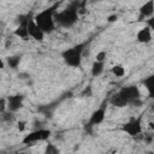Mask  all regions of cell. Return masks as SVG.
Returning <instances> with one entry per match:
<instances>
[{
	"mask_svg": "<svg viewBox=\"0 0 154 154\" xmlns=\"http://www.w3.org/2000/svg\"><path fill=\"white\" fill-rule=\"evenodd\" d=\"M85 10V0H73L61 11H57L54 19L61 28H71L79 19V14Z\"/></svg>",
	"mask_w": 154,
	"mask_h": 154,
	"instance_id": "1",
	"label": "cell"
},
{
	"mask_svg": "<svg viewBox=\"0 0 154 154\" xmlns=\"http://www.w3.org/2000/svg\"><path fill=\"white\" fill-rule=\"evenodd\" d=\"M109 103L116 107H125L129 105L140 106L142 105L141 101V93L137 85H125L122 87L118 91H116L109 97Z\"/></svg>",
	"mask_w": 154,
	"mask_h": 154,
	"instance_id": "2",
	"label": "cell"
},
{
	"mask_svg": "<svg viewBox=\"0 0 154 154\" xmlns=\"http://www.w3.org/2000/svg\"><path fill=\"white\" fill-rule=\"evenodd\" d=\"M58 6H59V2L40 11L37 14L34 16V20L43 30L45 34H51L55 30L57 23H55V19H54V14L57 12Z\"/></svg>",
	"mask_w": 154,
	"mask_h": 154,
	"instance_id": "3",
	"label": "cell"
},
{
	"mask_svg": "<svg viewBox=\"0 0 154 154\" xmlns=\"http://www.w3.org/2000/svg\"><path fill=\"white\" fill-rule=\"evenodd\" d=\"M87 45H88V42L84 41V42L77 43V45L63 51L61 58H63L64 63L70 67H81L82 55H83V52H84V48L87 47Z\"/></svg>",
	"mask_w": 154,
	"mask_h": 154,
	"instance_id": "4",
	"label": "cell"
},
{
	"mask_svg": "<svg viewBox=\"0 0 154 154\" xmlns=\"http://www.w3.org/2000/svg\"><path fill=\"white\" fill-rule=\"evenodd\" d=\"M143 116L144 114L142 113L137 117H131L126 123H124L122 125V131L125 132L130 137H137V136L142 135V132H143V126H142Z\"/></svg>",
	"mask_w": 154,
	"mask_h": 154,
	"instance_id": "5",
	"label": "cell"
},
{
	"mask_svg": "<svg viewBox=\"0 0 154 154\" xmlns=\"http://www.w3.org/2000/svg\"><path fill=\"white\" fill-rule=\"evenodd\" d=\"M109 101V100H108ZM107 100H103L101 102V105L91 113V116L89 117V120L88 123L84 125V130L89 134H91V129L95 126V125H100L105 118H106V111H107Z\"/></svg>",
	"mask_w": 154,
	"mask_h": 154,
	"instance_id": "6",
	"label": "cell"
},
{
	"mask_svg": "<svg viewBox=\"0 0 154 154\" xmlns=\"http://www.w3.org/2000/svg\"><path fill=\"white\" fill-rule=\"evenodd\" d=\"M52 135V131L49 129H37V130H34V131H30L29 134H26L23 140H22V143L23 144H32V143H36V142H42V141H47Z\"/></svg>",
	"mask_w": 154,
	"mask_h": 154,
	"instance_id": "7",
	"label": "cell"
},
{
	"mask_svg": "<svg viewBox=\"0 0 154 154\" xmlns=\"http://www.w3.org/2000/svg\"><path fill=\"white\" fill-rule=\"evenodd\" d=\"M30 18H31V17H30L29 14L20 16V17H19V24H18V26H17V28L14 29V31H13V34H14L17 37H19V38H22V40H24V41H28V40L30 38L29 29H28Z\"/></svg>",
	"mask_w": 154,
	"mask_h": 154,
	"instance_id": "8",
	"label": "cell"
},
{
	"mask_svg": "<svg viewBox=\"0 0 154 154\" xmlns=\"http://www.w3.org/2000/svg\"><path fill=\"white\" fill-rule=\"evenodd\" d=\"M6 100H7V109L16 113L23 107L24 96L22 94H14V95H10Z\"/></svg>",
	"mask_w": 154,
	"mask_h": 154,
	"instance_id": "9",
	"label": "cell"
},
{
	"mask_svg": "<svg viewBox=\"0 0 154 154\" xmlns=\"http://www.w3.org/2000/svg\"><path fill=\"white\" fill-rule=\"evenodd\" d=\"M28 29H29L30 38H32V40H35V41H38V42H41V41L45 40V35H46V34H45L43 30L36 24V22L34 20V17L30 18Z\"/></svg>",
	"mask_w": 154,
	"mask_h": 154,
	"instance_id": "10",
	"label": "cell"
},
{
	"mask_svg": "<svg viewBox=\"0 0 154 154\" xmlns=\"http://www.w3.org/2000/svg\"><path fill=\"white\" fill-rule=\"evenodd\" d=\"M154 14V0L146 1L140 8H138V22L146 20L147 18L152 17Z\"/></svg>",
	"mask_w": 154,
	"mask_h": 154,
	"instance_id": "11",
	"label": "cell"
},
{
	"mask_svg": "<svg viewBox=\"0 0 154 154\" xmlns=\"http://www.w3.org/2000/svg\"><path fill=\"white\" fill-rule=\"evenodd\" d=\"M152 30L148 25L141 28L136 34V40L140 43H149L152 41Z\"/></svg>",
	"mask_w": 154,
	"mask_h": 154,
	"instance_id": "12",
	"label": "cell"
},
{
	"mask_svg": "<svg viewBox=\"0 0 154 154\" xmlns=\"http://www.w3.org/2000/svg\"><path fill=\"white\" fill-rule=\"evenodd\" d=\"M142 85L147 89L148 96L150 99H154V72L142 79Z\"/></svg>",
	"mask_w": 154,
	"mask_h": 154,
	"instance_id": "13",
	"label": "cell"
},
{
	"mask_svg": "<svg viewBox=\"0 0 154 154\" xmlns=\"http://www.w3.org/2000/svg\"><path fill=\"white\" fill-rule=\"evenodd\" d=\"M105 70V61H97L95 60L90 67V73L93 77H97L100 76Z\"/></svg>",
	"mask_w": 154,
	"mask_h": 154,
	"instance_id": "14",
	"label": "cell"
},
{
	"mask_svg": "<svg viewBox=\"0 0 154 154\" xmlns=\"http://www.w3.org/2000/svg\"><path fill=\"white\" fill-rule=\"evenodd\" d=\"M6 61H7V65L10 69H17L18 65L20 64L22 61V55H11V57H7L6 58Z\"/></svg>",
	"mask_w": 154,
	"mask_h": 154,
	"instance_id": "15",
	"label": "cell"
},
{
	"mask_svg": "<svg viewBox=\"0 0 154 154\" xmlns=\"http://www.w3.org/2000/svg\"><path fill=\"white\" fill-rule=\"evenodd\" d=\"M111 72H112L116 77L120 78V77H123V76L125 75V69H124L123 65H120V64H116V65H113V66L111 67Z\"/></svg>",
	"mask_w": 154,
	"mask_h": 154,
	"instance_id": "16",
	"label": "cell"
},
{
	"mask_svg": "<svg viewBox=\"0 0 154 154\" xmlns=\"http://www.w3.org/2000/svg\"><path fill=\"white\" fill-rule=\"evenodd\" d=\"M60 150L58 149V147H55L54 144H52V143H48L47 146H46V149H45V153L46 154H58Z\"/></svg>",
	"mask_w": 154,
	"mask_h": 154,
	"instance_id": "17",
	"label": "cell"
},
{
	"mask_svg": "<svg viewBox=\"0 0 154 154\" xmlns=\"http://www.w3.org/2000/svg\"><path fill=\"white\" fill-rule=\"evenodd\" d=\"M81 96H83V97H89V96H91V85H87L83 90H82V93H81Z\"/></svg>",
	"mask_w": 154,
	"mask_h": 154,
	"instance_id": "18",
	"label": "cell"
},
{
	"mask_svg": "<svg viewBox=\"0 0 154 154\" xmlns=\"http://www.w3.org/2000/svg\"><path fill=\"white\" fill-rule=\"evenodd\" d=\"M106 57H107V53H106L105 51H100V52L96 54V57H95V60H97V61H105Z\"/></svg>",
	"mask_w": 154,
	"mask_h": 154,
	"instance_id": "19",
	"label": "cell"
},
{
	"mask_svg": "<svg viewBox=\"0 0 154 154\" xmlns=\"http://www.w3.org/2000/svg\"><path fill=\"white\" fill-rule=\"evenodd\" d=\"M144 22H146V24H147V25L150 28V30H152V31H154V14H153L152 17L147 18Z\"/></svg>",
	"mask_w": 154,
	"mask_h": 154,
	"instance_id": "20",
	"label": "cell"
},
{
	"mask_svg": "<svg viewBox=\"0 0 154 154\" xmlns=\"http://www.w3.org/2000/svg\"><path fill=\"white\" fill-rule=\"evenodd\" d=\"M143 140H144V142L146 143H152V141L154 140V135H150V134H144L143 135Z\"/></svg>",
	"mask_w": 154,
	"mask_h": 154,
	"instance_id": "21",
	"label": "cell"
},
{
	"mask_svg": "<svg viewBox=\"0 0 154 154\" xmlns=\"http://www.w3.org/2000/svg\"><path fill=\"white\" fill-rule=\"evenodd\" d=\"M25 125H26V122L19 120V122L17 123V129H18L19 131H24V129H25Z\"/></svg>",
	"mask_w": 154,
	"mask_h": 154,
	"instance_id": "22",
	"label": "cell"
},
{
	"mask_svg": "<svg viewBox=\"0 0 154 154\" xmlns=\"http://www.w3.org/2000/svg\"><path fill=\"white\" fill-rule=\"evenodd\" d=\"M117 19H118V16L117 14H112V16H108L107 22L108 23H113V22H117Z\"/></svg>",
	"mask_w": 154,
	"mask_h": 154,
	"instance_id": "23",
	"label": "cell"
},
{
	"mask_svg": "<svg viewBox=\"0 0 154 154\" xmlns=\"http://www.w3.org/2000/svg\"><path fill=\"white\" fill-rule=\"evenodd\" d=\"M148 128L154 131V122H149V123H148Z\"/></svg>",
	"mask_w": 154,
	"mask_h": 154,
	"instance_id": "24",
	"label": "cell"
}]
</instances>
